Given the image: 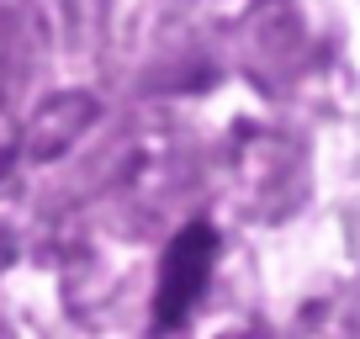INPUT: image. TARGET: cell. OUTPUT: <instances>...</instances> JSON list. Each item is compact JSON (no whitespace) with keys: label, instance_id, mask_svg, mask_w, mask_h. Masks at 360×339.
Instances as JSON below:
<instances>
[{"label":"cell","instance_id":"1","mask_svg":"<svg viewBox=\"0 0 360 339\" xmlns=\"http://www.w3.org/2000/svg\"><path fill=\"white\" fill-rule=\"evenodd\" d=\"M212 260H217V234L207 223H186L175 244L165 249V265H159V297H154L159 328H175L191 313V302L202 297L207 276H212Z\"/></svg>","mask_w":360,"mask_h":339}]
</instances>
